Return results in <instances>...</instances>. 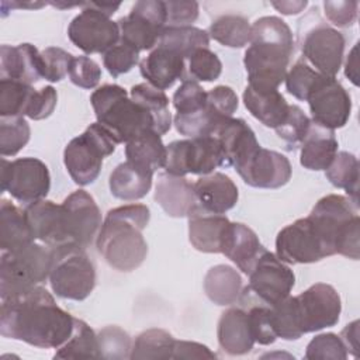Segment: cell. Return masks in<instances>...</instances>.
Here are the masks:
<instances>
[{"label":"cell","mask_w":360,"mask_h":360,"mask_svg":"<svg viewBox=\"0 0 360 360\" xmlns=\"http://www.w3.org/2000/svg\"><path fill=\"white\" fill-rule=\"evenodd\" d=\"M75 316L42 285L1 300L0 333L35 347L58 349L73 332Z\"/></svg>","instance_id":"obj_1"},{"label":"cell","mask_w":360,"mask_h":360,"mask_svg":"<svg viewBox=\"0 0 360 360\" xmlns=\"http://www.w3.org/2000/svg\"><path fill=\"white\" fill-rule=\"evenodd\" d=\"M292 52V31L284 20L274 15L256 20L252 24L249 46L243 56L248 86L259 91L278 90Z\"/></svg>","instance_id":"obj_2"},{"label":"cell","mask_w":360,"mask_h":360,"mask_svg":"<svg viewBox=\"0 0 360 360\" xmlns=\"http://www.w3.org/2000/svg\"><path fill=\"white\" fill-rule=\"evenodd\" d=\"M150 218L143 204H127L107 212L97 235V250L104 260L120 271L138 269L148 255L142 235Z\"/></svg>","instance_id":"obj_3"},{"label":"cell","mask_w":360,"mask_h":360,"mask_svg":"<svg viewBox=\"0 0 360 360\" xmlns=\"http://www.w3.org/2000/svg\"><path fill=\"white\" fill-rule=\"evenodd\" d=\"M350 198L339 194L322 197L308 218L318 232L328 256L342 255L357 260L360 256V218Z\"/></svg>","instance_id":"obj_4"},{"label":"cell","mask_w":360,"mask_h":360,"mask_svg":"<svg viewBox=\"0 0 360 360\" xmlns=\"http://www.w3.org/2000/svg\"><path fill=\"white\" fill-rule=\"evenodd\" d=\"M97 118L117 143H127L139 134L153 129L150 114L135 103L118 84H103L90 96Z\"/></svg>","instance_id":"obj_5"},{"label":"cell","mask_w":360,"mask_h":360,"mask_svg":"<svg viewBox=\"0 0 360 360\" xmlns=\"http://www.w3.org/2000/svg\"><path fill=\"white\" fill-rule=\"evenodd\" d=\"M53 260L52 248L32 242L0 257V298L24 292L49 278Z\"/></svg>","instance_id":"obj_6"},{"label":"cell","mask_w":360,"mask_h":360,"mask_svg":"<svg viewBox=\"0 0 360 360\" xmlns=\"http://www.w3.org/2000/svg\"><path fill=\"white\" fill-rule=\"evenodd\" d=\"M117 145L103 125L98 122L90 124L63 150V163L72 180L79 186L93 183L100 174L103 159L112 155Z\"/></svg>","instance_id":"obj_7"},{"label":"cell","mask_w":360,"mask_h":360,"mask_svg":"<svg viewBox=\"0 0 360 360\" xmlns=\"http://www.w3.org/2000/svg\"><path fill=\"white\" fill-rule=\"evenodd\" d=\"M53 260L49 273L52 291L65 300L83 301L96 287V267L86 249L68 245L52 248Z\"/></svg>","instance_id":"obj_8"},{"label":"cell","mask_w":360,"mask_h":360,"mask_svg":"<svg viewBox=\"0 0 360 360\" xmlns=\"http://www.w3.org/2000/svg\"><path fill=\"white\" fill-rule=\"evenodd\" d=\"M222 166L219 145L214 136L173 141L166 146L165 172L174 176L212 173Z\"/></svg>","instance_id":"obj_9"},{"label":"cell","mask_w":360,"mask_h":360,"mask_svg":"<svg viewBox=\"0 0 360 360\" xmlns=\"http://www.w3.org/2000/svg\"><path fill=\"white\" fill-rule=\"evenodd\" d=\"M51 188L48 166L37 158L1 159V191L24 204L44 200Z\"/></svg>","instance_id":"obj_10"},{"label":"cell","mask_w":360,"mask_h":360,"mask_svg":"<svg viewBox=\"0 0 360 360\" xmlns=\"http://www.w3.org/2000/svg\"><path fill=\"white\" fill-rule=\"evenodd\" d=\"M297 322L302 335L335 326L342 312V301L330 284L316 283L292 297Z\"/></svg>","instance_id":"obj_11"},{"label":"cell","mask_w":360,"mask_h":360,"mask_svg":"<svg viewBox=\"0 0 360 360\" xmlns=\"http://www.w3.org/2000/svg\"><path fill=\"white\" fill-rule=\"evenodd\" d=\"M120 41L138 52L153 49L166 27V7L162 0H139L129 14L118 21Z\"/></svg>","instance_id":"obj_12"},{"label":"cell","mask_w":360,"mask_h":360,"mask_svg":"<svg viewBox=\"0 0 360 360\" xmlns=\"http://www.w3.org/2000/svg\"><path fill=\"white\" fill-rule=\"evenodd\" d=\"M248 276L249 285L245 287V291L269 307L288 297L295 284L292 270L267 249L259 256Z\"/></svg>","instance_id":"obj_13"},{"label":"cell","mask_w":360,"mask_h":360,"mask_svg":"<svg viewBox=\"0 0 360 360\" xmlns=\"http://www.w3.org/2000/svg\"><path fill=\"white\" fill-rule=\"evenodd\" d=\"M82 11L70 21L68 37L84 53H104L120 42L117 21L94 8L90 1L82 3Z\"/></svg>","instance_id":"obj_14"},{"label":"cell","mask_w":360,"mask_h":360,"mask_svg":"<svg viewBox=\"0 0 360 360\" xmlns=\"http://www.w3.org/2000/svg\"><path fill=\"white\" fill-rule=\"evenodd\" d=\"M312 122L332 131L347 124L352 112V98L336 77L319 75L308 94Z\"/></svg>","instance_id":"obj_15"},{"label":"cell","mask_w":360,"mask_h":360,"mask_svg":"<svg viewBox=\"0 0 360 360\" xmlns=\"http://www.w3.org/2000/svg\"><path fill=\"white\" fill-rule=\"evenodd\" d=\"M301 52L316 72L336 77L345 52V37L336 28L318 20L301 37Z\"/></svg>","instance_id":"obj_16"},{"label":"cell","mask_w":360,"mask_h":360,"mask_svg":"<svg viewBox=\"0 0 360 360\" xmlns=\"http://www.w3.org/2000/svg\"><path fill=\"white\" fill-rule=\"evenodd\" d=\"M276 256L287 264L315 263L329 257L308 217L284 226L276 238Z\"/></svg>","instance_id":"obj_17"},{"label":"cell","mask_w":360,"mask_h":360,"mask_svg":"<svg viewBox=\"0 0 360 360\" xmlns=\"http://www.w3.org/2000/svg\"><path fill=\"white\" fill-rule=\"evenodd\" d=\"M62 207L69 245L86 249L103 224L98 205L86 190H76L63 200Z\"/></svg>","instance_id":"obj_18"},{"label":"cell","mask_w":360,"mask_h":360,"mask_svg":"<svg viewBox=\"0 0 360 360\" xmlns=\"http://www.w3.org/2000/svg\"><path fill=\"white\" fill-rule=\"evenodd\" d=\"M235 170L248 186L256 188H280L290 181L292 174L287 156L262 146Z\"/></svg>","instance_id":"obj_19"},{"label":"cell","mask_w":360,"mask_h":360,"mask_svg":"<svg viewBox=\"0 0 360 360\" xmlns=\"http://www.w3.org/2000/svg\"><path fill=\"white\" fill-rule=\"evenodd\" d=\"M24 212L35 240L49 248L69 245L62 204L44 198L28 204Z\"/></svg>","instance_id":"obj_20"},{"label":"cell","mask_w":360,"mask_h":360,"mask_svg":"<svg viewBox=\"0 0 360 360\" xmlns=\"http://www.w3.org/2000/svg\"><path fill=\"white\" fill-rule=\"evenodd\" d=\"M212 136L219 145L222 167H239L260 146L253 129L242 118L226 120Z\"/></svg>","instance_id":"obj_21"},{"label":"cell","mask_w":360,"mask_h":360,"mask_svg":"<svg viewBox=\"0 0 360 360\" xmlns=\"http://www.w3.org/2000/svg\"><path fill=\"white\" fill-rule=\"evenodd\" d=\"M41 77V52L34 45H1L0 80H15L32 86Z\"/></svg>","instance_id":"obj_22"},{"label":"cell","mask_w":360,"mask_h":360,"mask_svg":"<svg viewBox=\"0 0 360 360\" xmlns=\"http://www.w3.org/2000/svg\"><path fill=\"white\" fill-rule=\"evenodd\" d=\"M187 218L190 243L202 253H221L224 235L231 221L224 214H214L198 204Z\"/></svg>","instance_id":"obj_23"},{"label":"cell","mask_w":360,"mask_h":360,"mask_svg":"<svg viewBox=\"0 0 360 360\" xmlns=\"http://www.w3.org/2000/svg\"><path fill=\"white\" fill-rule=\"evenodd\" d=\"M266 250L257 235L248 225L229 222L224 235L221 253L233 262L246 276L253 269L259 256Z\"/></svg>","instance_id":"obj_24"},{"label":"cell","mask_w":360,"mask_h":360,"mask_svg":"<svg viewBox=\"0 0 360 360\" xmlns=\"http://www.w3.org/2000/svg\"><path fill=\"white\" fill-rule=\"evenodd\" d=\"M197 204L214 214H225L233 208L239 198V191L233 180L219 172L201 176L193 184Z\"/></svg>","instance_id":"obj_25"},{"label":"cell","mask_w":360,"mask_h":360,"mask_svg":"<svg viewBox=\"0 0 360 360\" xmlns=\"http://www.w3.org/2000/svg\"><path fill=\"white\" fill-rule=\"evenodd\" d=\"M155 200L173 218H183L197 205L193 184L183 176L160 173L155 186Z\"/></svg>","instance_id":"obj_26"},{"label":"cell","mask_w":360,"mask_h":360,"mask_svg":"<svg viewBox=\"0 0 360 360\" xmlns=\"http://www.w3.org/2000/svg\"><path fill=\"white\" fill-rule=\"evenodd\" d=\"M186 59L165 46L156 45L148 56L139 62V70L146 83L150 86L166 90L174 84L176 80L184 75Z\"/></svg>","instance_id":"obj_27"},{"label":"cell","mask_w":360,"mask_h":360,"mask_svg":"<svg viewBox=\"0 0 360 360\" xmlns=\"http://www.w3.org/2000/svg\"><path fill=\"white\" fill-rule=\"evenodd\" d=\"M217 338L221 349L231 356H242L253 349L255 339L249 325L248 311L228 308L221 314L217 326Z\"/></svg>","instance_id":"obj_28"},{"label":"cell","mask_w":360,"mask_h":360,"mask_svg":"<svg viewBox=\"0 0 360 360\" xmlns=\"http://www.w3.org/2000/svg\"><path fill=\"white\" fill-rule=\"evenodd\" d=\"M300 163L308 170H326L338 153V139L329 128L311 121L308 132L301 142Z\"/></svg>","instance_id":"obj_29"},{"label":"cell","mask_w":360,"mask_h":360,"mask_svg":"<svg viewBox=\"0 0 360 360\" xmlns=\"http://www.w3.org/2000/svg\"><path fill=\"white\" fill-rule=\"evenodd\" d=\"M243 104L256 120L273 129L283 124L290 107L278 90L259 91L249 86L243 91Z\"/></svg>","instance_id":"obj_30"},{"label":"cell","mask_w":360,"mask_h":360,"mask_svg":"<svg viewBox=\"0 0 360 360\" xmlns=\"http://www.w3.org/2000/svg\"><path fill=\"white\" fill-rule=\"evenodd\" d=\"M35 242L24 210L3 198L0 204V249L13 252Z\"/></svg>","instance_id":"obj_31"},{"label":"cell","mask_w":360,"mask_h":360,"mask_svg":"<svg viewBox=\"0 0 360 360\" xmlns=\"http://www.w3.org/2000/svg\"><path fill=\"white\" fill-rule=\"evenodd\" d=\"M152 180V173L125 160L111 172L108 186L114 197L124 201H135L149 193Z\"/></svg>","instance_id":"obj_32"},{"label":"cell","mask_w":360,"mask_h":360,"mask_svg":"<svg viewBox=\"0 0 360 360\" xmlns=\"http://www.w3.org/2000/svg\"><path fill=\"white\" fill-rule=\"evenodd\" d=\"M125 158L132 165L152 174L158 169L165 167L166 145L162 135L153 129L145 131L125 143Z\"/></svg>","instance_id":"obj_33"},{"label":"cell","mask_w":360,"mask_h":360,"mask_svg":"<svg viewBox=\"0 0 360 360\" xmlns=\"http://www.w3.org/2000/svg\"><path fill=\"white\" fill-rule=\"evenodd\" d=\"M243 290L240 274L228 264L212 266L204 277V291L210 301L217 305H232L239 300Z\"/></svg>","instance_id":"obj_34"},{"label":"cell","mask_w":360,"mask_h":360,"mask_svg":"<svg viewBox=\"0 0 360 360\" xmlns=\"http://www.w3.org/2000/svg\"><path fill=\"white\" fill-rule=\"evenodd\" d=\"M129 97L142 105L153 120V131L165 135L172 127V114L169 110V98L163 90H159L149 83L132 86Z\"/></svg>","instance_id":"obj_35"},{"label":"cell","mask_w":360,"mask_h":360,"mask_svg":"<svg viewBox=\"0 0 360 360\" xmlns=\"http://www.w3.org/2000/svg\"><path fill=\"white\" fill-rule=\"evenodd\" d=\"M326 179L336 188H343L350 201L359 207V160L353 153L338 152L325 170Z\"/></svg>","instance_id":"obj_36"},{"label":"cell","mask_w":360,"mask_h":360,"mask_svg":"<svg viewBox=\"0 0 360 360\" xmlns=\"http://www.w3.org/2000/svg\"><path fill=\"white\" fill-rule=\"evenodd\" d=\"M55 359H98L100 347L97 333L82 319L75 318L73 332L69 339L58 347Z\"/></svg>","instance_id":"obj_37"},{"label":"cell","mask_w":360,"mask_h":360,"mask_svg":"<svg viewBox=\"0 0 360 360\" xmlns=\"http://www.w3.org/2000/svg\"><path fill=\"white\" fill-rule=\"evenodd\" d=\"M250 28L252 25L245 15L224 14L211 22L208 35L224 46L243 48L250 41Z\"/></svg>","instance_id":"obj_38"},{"label":"cell","mask_w":360,"mask_h":360,"mask_svg":"<svg viewBox=\"0 0 360 360\" xmlns=\"http://www.w3.org/2000/svg\"><path fill=\"white\" fill-rule=\"evenodd\" d=\"M158 45L174 51L184 59H188V56L195 49L208 48L210 35L205 30L193 25L165 27V30L160 34Z\"/></svg>","instance_id":"obj_39"},{"label":"cell","mask_w":360,"mask_h":360,"mask_svg":"<svg viewBox=\"0 0 360 360\" xmlns=\"http://www.w3.org/2000/svg\"><path fill=\"white\" fill-rule=\"evenodd\" d=\"M176 339L165 329L152 328L139 333L131 349L129 359H146V360H158V359H172Z\"/></svg>","instance_id":"obj_40"},{"label":"cell","mask_w":360,"mask_h":360,"mask_svg":"<svg viewBox=\"0 0 360 360\" xmlns=\"http://www.w3.org/2000/svg\"><path fill=\"white\" fill-rule=\"evenodd\" d=\"M31 129L21 115L0 117V153L1 156L17 155L30 141Z\"/></svg>","instance_id":"obj_41"},{"label":"cell","mask_w":360,"mask_h":360,"mask_svg":"<svg viewBox=\"0 0 360 360\" xmlns=\"http://www.w3.org/2000/svg\"><path fill=\"white\" fill-rule=\"evenodd\" d=\"M34 87L15 80H0V117H24Z\"/></svg>","instance_id":"obj_42"},{"label":"cell","mask_w":360,"mask_h":360,"mask_svg":"<svg viewBox=\"0 0 360 360\" xmlns=\"http://www.w3.org/2000/svg\"><path fill=\"white\" fill-rule=\"evenodd\" d=\"M311 125V120L308 115L295 104H290L288 114L281 125L276 128V134L280 139H283L290 150L298 148L304 141L308 128Z\"/></svg>","instance_id":"obj_43"},{"label":"cell","mask_w":360,"mask_h":360,"mask_svg":"<svg viewBox=\"0 0 360 360\" xmlns=\"http://www.w3.org/2000/svg\"><path fill=\"white\" fill-rule=\"evenodd\" d=\"M100 354L104 359H127L132 343L129 335L120 326H105L97 333Z\"/></svg>","instance_id":"obj_44"},{"label":"cell","mask_w":360,"mask_h":360,"mask_svg":"<svg viewBox=\"0 0 360 360\" xmlns=\"http://www.w3.org/2000/svg\"><path fill=\"white\" fill-rule=\"evenodd\" d=\"M321 73L311 68L304 60H297L290 70H287L284 82L287 91L297 100L307 101L311 89L314 87L318 76Z\"/></svg>","instance_id":"obj_45"},{"label":"cell","mask_w":360,"mask_h":360,"mask_svg":"<svg viewBox=\"0 0 360 360\" xmlns=\"http://www.w3.org/2000/svg\"><path fill=\"white\" fill-rule=\"evenodd\" d=\"M188 72L197 82H214L222 73V63L210 48H198L188 56Z\"/></svg>","instance_id":"obj_46"},{"label":"cell","mask_w":360,"mask_h":360,"mask_svg":"<svg viewBox=\"0 0 360 360\" xmlns=\"http://www.w3.org/2000/svg\"><path fill=\"white\" fill-rule=\"evenodd\" d=\"M349 353L347 349L336 333H321L316 335L311 342L307 345L305 350V359L315 360V359H322V360H345L347 359Z\"/></svg>","instance_id":"obj_47"},{"label":"cell","mask_w":360,"mask_h":360,"mask_svg":"<svg viewBox=\"0 0 360 360\" xmlns=\"http://www.w3.org/2000/svg\"><path fill=\"white\" fill-rule=\"evenodd\" d=\"M207 104V91L194 79H183V83L173 94V105L177 114H193Z\"/></svg>","instance_id":"obj_48"},{"label":"cell","mask_w":360,"mask_h":360,"mask_svg":"<svg viewBox=\"0 0 360 360\" xmlns=\"http://www.w3.org/2000/svg\"><path fill=\"white\" fill-rule=\"evenodd\" d=\"M249 325L255 343L267 346L276 342L277 335L274 330L271 308L264 304H255L248 309Z\"/></svg>","instance_id":"obj_49"},{"label":"cell","mask_w":360,"mask_h":360,"mask_svg":"<svg viewBox=\"0 0 360 360\" xmlns=\"http://www.w3.org/2000/svg\"><path fill=\"white\" fill-rule=\"evenodd\" d=\"M73 55L58 46H48L41 51V75L48 82H60L69 75Z\"/></svg>","instance_id":"obj_50"},{"label":"cell","mask_w":360,"mask_h":360,"mask_svg":"<svg viewBox=\"0 0 360 360\" xmlns=\"http://www.w3.org/2000/svg\"><path fill=\"white\" fill-rule=\"evenodd\" d=\"M138 62L139 52L121 41L103 53L104 68L112 77H118L120 75L128 73Z\"/></svg>","instance_id":"obj_51"},{"label":"cell","mask_w":360,"mask_h":360,"mask_svg":"<svg viewBox=\"0 0 360 360\" xmlns=\"http://www.w3.org/2000/svg\"><path fill=\"white\" fill-rule=\"evenodd\" d=\"M69 77L73 84L82 89H94L101 79V69L91 58L76 56L70 63Z\"/></svg>","instance_id":"obj_52"},{"label":"cell","mask_w":360,"mask_h":360,"mask_svg":"<svg viewBox=\"0 0 360 360\" xmlns=\"http://www.w3.org/2000/svg\"><path fill=\"white\" fill-rule=\"evenodd\" d=\"M56 101L58 93L52 86H44L38 90L34 89L30 96L24 115L34 121L45 120L53 112Z\"/></svg>","instance_id":"obj_53"},{"label":"cell","mask_w":360,"mask_h":360,"mask_svg":"<svg viewBox=\"0 0 360 360\" xmlns=\"http://www.w3.org/2000/svg\"><path fill=\"white\" fill-rule=\"evenodd\" d=\"M166 7V27H186L191 25L200 13L197 1L191 0H169Z\"/></svg>","instance_id":"obj_54"},{"label":"cell","mask_w":360,"mask_h":360,"mask_svg":"<svg viewBox=\"0 0 360 360\" xmlns=\"http://www.w3.org/2000/svg\"><path fill=\"white\" fill-rule=\"evenodd\" d=\"M359 3L352 0H328L323 3L326 18L339 28L352 27L357 20Z\"/></svg>","instance_id":"obj_55"},{"label":"cell","mask_w":360,"mask_h":360,"mask_svg":"<svg viewBox=\"0 0 360 360\" xmlns=\"http://www.w3.org/2000/svg\"><path fill=\"white\" fill-rule=\"evenodd\" d=\"M207 103L221 115L231 118L238 110V96L229 86H217L207 91Z\"/></svg>","instance_id":"obj_56"},{"label":"cell","mask_w":360,"mask_h":360,"mask_svg":"<svg viewBox=\"0 0 360 360\" xmlns=\"http://www.w3.org/2000/svg\"><path fill=\"white\" fill-rule=\"evenodd\" d=\"M172 359H217V354L202 343L176 339Z\"/></svg>","instance_id":"obj_57"},{"label":"cell","mask_w":360,"mask_h":360,"mask_svg":"<svg viewBox=\"0 0 360 360\" xmlns=\"http://www.w3.org/2000/svg\"><path fill=\"white\" fill-rule=\"evenodd\" d=\"M340 339L343 340L347 353L357 356L359 350V321H353L352 323L346 325V328L340 333Z\"/></svg>","instance_id":"obj_58"},{"label":"cell","mask_w":360,"mask_h":360,"mask_svg":"<svg viewBox=\"0 0 360 360\" xmlns=\"http://www.w3.org/2000/svg\"><path fill=\"white\" fill-rule=\"evenodd\" d=\"M359 62H357V44L353 46L350 53L347 55L345 65V75L350 79L354 86H359Z\"/></svg>","instance_id":"obj_59"},{"label":"cell","mask_w":360,"mask_h":360,"mask_svg":"<svg viewBox=\"0 0 360 360\" xmlns=\"http://www.w3.org/2000/svg\"><path fill=\"white\" fill-rule=\"evenodd\" d=\"M307 1L304 0H300V1H273L271 6L280 11L281 14H285V15H292V14H298L301 13L305 7H307Z\"/></svg>","instance_id":"obj_60"},{"label":"cell","mask_w":360,"mask_h":360,"mask_svg":"<svg viewBox=\"0 0 360 360\" xmlns=\"http://www.w3.org/2000/svg\"><path fill=\"white\" fill-rule=\"evenodd\" d=\"M90 4L94 7V8H97L98 11H101L103 14H105V15H108V17H111L118 8H120V3H104V1H90Z\"/></svg>","instance_id":"obj_61"},{"label":"cell","mask_w":360,"mask_h":360,"mask_svg":"<svg viewBox=\"0 0 360 360\" xmlns=\"http://www.w3.org/2000/svg\"><path fill=\"white\" fill-rule=\"evenodd\" d=\"M1 4H4V6H10L11 8H14V7H17V8H39V7L45 6L46 3H28V1H22V3H18V1L7 3V1H3Z\"/></svg>","instance_id":"obj_62"}]
</instances>
